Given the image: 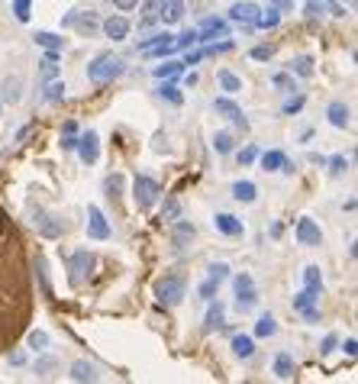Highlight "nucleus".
Returning <instances> with one entry per match:
<instances>
[{"label": "nucleus", "mask_w": 358, "mask_h": 384, "mask_svg": "<svg viewBox=\"0 0 358 384\" xmlns=\"http://www.w3.org/2000/svg\"><path fill=\"white\" fill-rule=\"evenodd\" d=\"M26 310V281H23V255L20 239L0 242V346L20 333V316Z\"/></svg>", "instance_id": "1"}, {"label": "nucleus", "mask_w": 358, "mask_h": 384, "mask_svg": "<svg viewBox=\"0 0 358 384\" xmlns=\"http://www.w3.org/2000/svg\"><path fill=\"white\" fill-rule=\"evenodd\" d=\"M123 71V62L116 58V55H100V58H94L91 65H87V81L91 85H107V81H113V78H120Z\"/></svg>", "instance_id": "2"}, {"label": "nucleus", "mask_w": 358, "mask_h": 384, "mask_svg": "<svg viewBox=\"0 0 358 384\" xmlns=\"http://www.w3.org/2000/svg\"><path fill=\"white\" fill-rule=\"evenodd\" d=\"M132 194H136V204L145 210V207H152L155 200H159L161 191H159V185H155L149 175H139L136 181H132Z\"/></svg>", "instance_id": "3"}, {"label": "nucleus", "mask_w": 358, "mask_h": 384, "mask_svg": "<svg viewBox=\"0 0 358 384\" xmlns=\"http://www.w3.org/2000/svg\"><path fill=\"white\" fill-rule=\"evenodd\" d=\"M259 13H261V7H259V4H252V0H242V4H233V7H229V16H233L236 23H242L245 30L255 26Z\"/></svg>", "instance_id": "4"}, {"label": "nucleus", "mask_w": 358, "mask_h": 384, "mask_svg": "<svg viewBox=\"0 0 358 384\" xmlns=\"http://www.w3.org/2000/svg\"><path fill=\"white\" fill-rule=\"evenodd\" d=\"M91 268H94V255L91 252H75L71 255V285H81L84 281V275H91Z\"/></svg>", "instance_id": "5"}, {"label": "nucleus", "mask_w": 358, "mask_h": 384, "mask_svg": "<svg viewBox=\"0 0 358 384\" xmlns=\"http://www.w3.org/2000/svg\"><path fill=\"white\" fill-rule=\"evenodd\" d=\"M87 233H91V239H110V223L100 213V207H87Z\"/></svg>", "instance_id": "6"}, {"label": "nucleus", "mask_w": 358, "mask_h": 384, "mask_svg": "<svg viewBox=\"0 0 358 384\" xmlns=\"http://www.w3.org/2000/svg\"><path fill=\"white\" fill-rule=\"evenodd\" d=\"M159 297H161V304H178V300L184 297V281L181 278H165L159 285Z\"/></svg>", "instance_id": "7"}, {"label": "nucleus", "mask_w": 358, "mask_h": 384, "mask_svg": "<svg viewBox=\"0 0 358 384\" xmlns=\"http://www.w3.org/2000/svg\"><path fill=\"white\" fill-rule=\"evenodd\" d=\"M229 26L223 20H204V26L197 30V42H214V39H226Z\"/></svg>", "instance_id": "8"}, {"label": "nucleus", "mask_w": 358, "mask_h": 384, "mask_svg": "<svg viewBox=\"0 0 358 384\" xmlns=\"http://www.w3.org/2000/svg\"><path fill=\"white\" fill-rule=\"evenodd\" d=\"M297 242H300V246H320V242H323L320 226L313 223V220H300V223H297Z\"/></svg>", "instance_id": "9"}, {"label": "nucleus", "mask_w": 358, "mask_h": 384, "mask_svg": "<svg viewBox=\"0 0 358 384\" xmlns=\"http://www.w3.org/2000/svg\"><path fill=\"white\" fill-rule=\"evenodd\" d=\"M75 149H78V155H81V161L84 165H94L97 161V132H87L84 139H78L75 142Z\"/></svg>", "instance_id": "10"}, {"label": "nucleus", "mask_w": 358, "mask_h": 384, "mask_svg": "<svg viewBox=\"0 0 358 384\" xmlns=\"http://www.w3.org/2000/svg\"><path fill=\"white\" fill-rule=\"evenodd\" d=\"M214 110H216V113H223L226 120H233L236 126H242V130L249 126V123H245V116L239 113V107H236V104H233L229 97H216V100H214Z\"/></svg>", "instance_id": "11"}, {"label": "nucleus", "mask_w": 358, "mask_h": 384, "mask_svg": "<svg viewBox=\"0 0 358 384\" xmlns=\"http://www.w3.org/2000/svg\"><path fill=\"white\" fill-rule=\"evenodd\" d=\"M0 104H10V107H13V104H20V97H23V81H20V78H7V81H4V87H0Z\"/></svg>", "instance_id": "12"}, {"label": "nucleus", "mask_w": 358, "mask_h": 384, "mask_svg": "<svg viewBox=\"0 0 358 384\" xmlns=\"http://www.w3.org/2000/svg\"><path fill=\"white\" fill-rule=\"evenodd\" d=\"M161 20H165L168 26H175L184 20V0H161Z\"/></svg>", "instance_id": "13"}, {"label": "nucleus", "mask_w": 358, "mask_h": 384, "mask_svg": "<svg viewBox=\"0 0 358 384\" xmlns=\"http://www.w3.org/2000/svg\"><path fill=\"white\" fill-rule=\"evenodd\" d=\"M32 223H36V230L42 233V236H46V239H58V236H61V223H55L52 216H49V213H42V210H39V213H36V220H32Z\"/></svg>", "instance_id": "14"}, {"label": "nucleus", "mask_w": 358, "mask_h": 384, "mask_svg": "<svg viewBox=\"0 0 358 384\" xmlns=\"http://www.w3.org/2000/svg\"><path fill=\"white\" fill-rule=\"evenodd\" d=\"M216 230L223 233V236H242V223H239L236 216H229V213H216Z\"/></svg>", "instance_id": "15"}, {"label": "nucleus", "mask_w": 358, "mask_h": 384, "mask_svg": "<svg viewBox=\"0 0 358 384\" xmlns=\"http://www.w3.org/2000/svg\"><path fill=\"white\" fill-rule=\"evenodd\" d=\"M326 113H329V123H333L335 130H345V126L352 123V120H349L352 113H349V107H345V104H329Z\"/></svg>", "instance_id": "16"}, {"label": "nucleus", "mask_w": 358, "mask_h": 384, "mask_svg": "<svg viewBox=\"0 0 358 384\" xmlns=\"http://www.w3.org/2000/svg\"><path fill=\"white\" fill-rule=\"evenodd\" d=\"M58 52H52V49H49L46 52V58H42V62H39V78H42V81H52V78H58Z\"/></svg>", "instance_id": "17"}, {"label": "nucleus", "mask_w": 358, "mask_h": 384, "mask_svg": "<svg viewBox=\"0 0 358 384\" xmlns=\"http://www.w3.org/2000/svg\"><path fill=\"white\" fill-rule=\"evenodd\" d=\"M104 32H107L110 39H126V32H130V23H126V16H110L107 23H104Z\"/></svg>", "instance_id": "18"}, {"label": "nucleus", "mask_w": 358, "mask_h": 384, "mask_svg": "<svg viewBox=\"0 0 358 384\" xmlns=\"http://www.w3.org/2000/svg\"><path fill=\"white\" fill-rule=\"evenodd\" d=\"M71 26H78V32H81V36H91V32H97V20H94V13H71Z\"/></svg>", "instance_id": "19"}, {"label": "nucleus", "mask_w": 358, "mask_h": 384, "mask_svg": "<svg viewBox=\"0 0 358 384\" xmlns=\"http://www.w3.org/2000/svg\"><path fill=\"white\" fill-rule=\"evenodd\" d=\"M233 197L242 200V204H252V200L259 197V187L252 185V181H236V185H233Z\"/></svg>", "instance_id": "20"}, {"label": "nucleus", "mask_w": 358, "mask_h": 384, "mask_svg": "<svg viewBox=\"0 0 358 384\" xmlns=\"http://www.w3.org/2000/svg\"><path fill=\"white\" fill-rule=\"evenodd\" d=\"M233 352L239 355V359H252V352H255V342H252V336H233Z\"/></svg>", "instance_id": "21"}, {"label": "nucleus", "mask_w": 358, "mask_h": 384, "mask_svg": "<svg viewBox=\"0 0 358 384\" xmlns=\"http://www.w3.org/2000/svg\"><path fill=\"white\" fill-rule=\"evenodd\" d=\"M281 23V10L278 7H268L259 13V20H255V26H261V30H275V26Z\"/></svg>", "instance_id": "22"}, {"label": "nucleus", "mask_w": 358, "mask_h": 384, "mask_svg": "<svg viewBox=\"0 0 358 384\" xmlns=\"http://www.w3.org/2000/svg\"><path fill=\"white\" fill-rule=\"evenodd\" d=\"M255 304H259V294H255V287H242V291H236V307L242 310H252L255 307Z\"/></svg>", "instance_id": "23"}, {"label": "nucleus", "mask_w": 358, "mask_h": 384, "mask_svg": "<svg viewBox=\"0 0 358 384\" xmlns=\"http://www.w3.org/2000/svg\"><path fill=\"white\" fill-rule=\"evenodd\" d=\"M71 378H75V381H97V371H94V365H87V361H75V365H71Z\"/></svg>", "instance_id": "24"}, {"label": "nucleus", "mask_w": 358, "mask_h": 384, "mask_svg": "<svg viewBox=\"0 0 358 384\" xmlns=\"http://www.w3.org/2000/svg\"><path fill=\"white\" fill-rule=\"evenodd\" d=\"M42 97H46L49 104H58V100H65V81H58V78L46 81V94H42Z\"/></svg>", "instance_id": "25"}, {"label": "nucleus", "mask_w": 358, "mask_h": 384, "mask_svg": "<svg viewBox=\"0 0 358 384\" xmlns=\"http://www.w3.org/2000/svg\"><path fill=\"white\" fill-rule=\"evenodd\" d=\"M275 375L284 378V381H288V378H294V359H290L288 352H281L275 359Z\"/></svg>", "instance_id": "26"}, {"label": "nucleus", "mask_w": 358, "mask_h": 384, "mask_svg": "<svg viewBox=\"0 0 358 384\" xmlns=\"http://www.w3.org/2000/svg\"><path fill=\"white\" fill-rule=\"evenodd\" d=\"M161 13V0H145L142 4V26H152Z\"/></svg>", "instance_id": "27"}, {"label": "nucleus", "mask_w": 358, "mask_h": 384, "mask_svg": "<svg viewBox=\"0 0 358 384\" xmlns=\"http://www.w3.org/2000/svg\"><path fill=\"white\" fill-rule=\"evenodd\" d=\"M161 42H175V36H171V32H155V36H149V39L139 42V52H149V49L161 46Z\"/></svg>", "instance_id": "28"}, {"label": "nucleus", "mask_w": 358, "mask_h": 384, "mask_svg": "<svg viewBox=\"0 0 358 384\" xmlns=\"http://www.w3.org/2000/svg\"><path fill=\"white\" fill-rule=\"evenodd\" d=\"M284 152H265L261 155V165H265V171H281L284 168Z\"/></svg>", "instance_id": "29"}, {"label": "nucleus", "mask_w": 358, "mask_h": 384, "mask_svg": "<svg viewBox=\"0 0 358 384\" xmlns=\"http://www.w3.org/2000/svg\"><path fill=\"white\" fill-rule=\"evenodd\" d=\"M36 46L52 49V52H61V39L55 32H36Z\"/></svg>", "instance_id": "30"}, {"label": "nucleus", "mask_w": 358, "mask_h": 384, "mask_svg": "<svg viewBox=\"0 0 358 384\" xmlns=\"http://www.w3.org/2000/svg\"><path fill=\"white\" fill-rule=\"evenodd\" d=\"M304 285H307V291H316L320 294V287H323V275H320V268H307L304 271Z\"/></svg>", "instance_id": "31"}, {"label": "nucleus", "mask_w": 358, "mask_h": 384, "mask_svg": "<svg viewBox=\"0 0 358 384\" xmlns=\"http://www.w3.org/2000/svg\"><path fill=\"white\" fill-rule=\"evenodd\" d=\"M181 71H184V62H165V65H159V68H155V78H161V81H168V78L181 75Z\"/></svg>", "instance_id": "32"}, {"label": "nucleus", "mask_w": 358, "mask_h": 384, "mask_svg": "<svg viewBox=\"0 0 358 384\" xmlns=\"http://www.w3.org/2000/svg\"><path fill=\"white\" fill-rule=\"evenodd\" d=\"M278 333V323H275V316H261L259 323H255V336H275Z\"/></svg>", "instance_id": "33"}, {"label": "nucleus", "mask_w": 358, "mask_h": 384, "mask_svg": "<svg viewBox=\"0 0 358 384\" xmlns=\"http://www.w3.org/2000/svg\"><path fill=\"white\" fill-rule=\"evenodd\" d=\"M290 71H297L300 78H310L313 75V58H310V55H300V58H294V62H290Z\"/></svg>", "instance_id": "34"}, {"label": "nucleus", "mask_w": 358, "mask_h": 384, "mask_svg": "<svg viewBox=\"0 0 358 384\" xmlns=\"http://www.w3.org/2000/svg\"><path fill=\"white\" fill-rule=\"evenodd\" d=\"M220 87L226 94H236V91H242V81H239L233 71H223V75H220Z\"/></svg>", "instance_id": "35"}, {"label": "nucleus", "mask_w": 358, "mask_h": 384, "mask_svg": "<svg viewBox=\"0 0 358 384\" xmlns=\"http://www.w3.org/2000/svg\"><path fill=\"white\" fill-rule=\"evenodd\" d=\"M313 304H316V291H307V287L294 297V310H300V314H304L307 307H313Z\"/></svg>", "instance_id": "36"}, {"label": "nucleus", "mask_w": 358, "mask_h": 384, "mask_svg": "<svg viewBox=\"0 0 358 384\" xmlns=\"http://www.w3.org/2000/svg\"><path fill=\"white\" fill-rule=\"evenodd\" d=\"M194 239V226L191 223H178L175 226V246H184V242H191Z\"/></svg>", "instance_id": "37"}, {"label": "nucleus", "mask_w": 358, "mask_h": 384, "mask_svg": "<svg viewBox=\"0 0 358 384\" xmlns=\"http://www.w3.org/2000/svg\"><path fill=\"white\" fill-rule=\"evenodd\" d=\"M223 326V304H210V314H206V330H216Z\"/></svg>", "instance_id": "38"}, {"label": "nucleus", "mask_w": 358, "mask_h": 384, "mask_svg": "<svg viewBox=\"0 0 358 384\" xmlns=\"http://www.w3.org/2000/svg\"><path fill=\"white\" fill-rule=\"evenodd\" d=\"M275 87H278V91H284V94H294V91H297L294 75H284V71H281V75H275Z\"/></svg>", "instance_id": "39"}, {"label": "nucleus", "mask_w": 358, "mask_h": 384, "mask_svg": "<svg viewBox=\"0 0 358 384\" xmlns=\"http://www.w3.org/2000/svg\"><path fill=\"white\" fill-rule=\"evenodd\" d=\"M214 149H216V152H223V155L233 152V136H229V132H216V136H214Z\"/></svg>", "instance_id": "40"}, {"label": "nucleus", "mask_w": 358, "mask_h": 384, "mask_svg": "<svg viewBox=\"0 0 358 384\" xmlns=\"http://www.w3.org/2000/svg\"><path fill=\"white\" fill-rule=\"evenodd\" d=\"M30 7H32V0H13V16L20 20V23L30 20Z\"/></svg>", "instance_id": "41"}, {"label": "nucleus", "mask_w": 358, "mask_h": 384, "mask_svg": "<svg viewBox=\"0 0 358 384\" xmlns=\"http://www.w3.org/2000/svg\"><path fill=\"white\" fill-rule=\"evenodd\" d=\"M216 287H220V281L206 278L204 285H200V297H204V300H214V297H216Z\"/></svg>", "instance_id": "42"}, {"label": "nucleus", "mask_w": 358, "mask_h": 384, "mask_svg": "<svg viewBox=\"0 0 358 384\" xmlns=\"http://www.w3.org/2000/svg\"><path fill=\"white\" fill-rule=\"evenodd\" d=\"M161 97H165V100H171V104H175V107H178V104H181V100H184V94L178 91L175 85H165V87H161Z\"/></svg>", "instance_id": "43"}, {"label": "nucleus", "mask_w": 358, "mask_h": 384, "mask_svg": "<svg viewBox=\"0 0 358 384\" xmlns=\"http://www.w3.org/2000/svg\"><path fill=\"white\" fill-rule=\"evenodd\" d=\"M30 346H32V349H46V346H49V336H46L42 330H32V333H30Z\"/></svg>", "instance_id": "44"}, {"label": "nucleus", "mask_w": 358, "mask_h": 384, "mask_svg": "<svg viewBox=\"0 0 358 384\" xmlns=\"http://www.w3.org/2000/svg\"><path fill=\"white\" fill-rule=\"evenodd\" d=\"M271 55H275V49L271 46H255L252 49V58H255V62H268Z\"/></svg>", "instance_id": "45"}, {"label": "nucleus", "mask_w": 358, "mask_h": 384, "mask_svg": "<svg viewBox=\"0 0 358 384\" xmlns=\"http://www.w3.org/2000/svg\"><path fill=\"white\" fill-rule=\"evenodd\" d=\"M194 42H197V30H191V32H184L181 39H175V49H191Z\"/></svg>", "instance_id": "46"}, {"label": "nucleus", "mask_w": 358, "mask_h": 384, "mask_svg": "<svg viewBox=\"0 0 358 384\" xmlns=\"http://www.w3.org/2000/svg\"><path fill=\"white\" fill-rule=\"evenodd\" d=\"M175 52V42H161V46H155V49H149L145 55H155V58H165V55H171Z\"/></svg>", "instance_id": "47"}, {"label": "nucleus", "mask_w": 358, "mask_h": 384, "mask_svg": "<svg viewBox=\"0 0 358 384\" xmlns=\"http://www.w3.org/2000/svg\"><path fill=\"white\" fill-rule=\"evenodd\" d=\"M226 275H229V265H223V261L210 265V278H214V281H226Z\"/></svg>", "instance_id": "48"}, {"label": "nucleus", "mask_w": 358, "mask_h": 384, "mask_svg": "<svg viewBox=\"0 0 358 384\" xmlns=\"http://www.w3.org/2000/svg\"><path fill=\"white\" fill-rule=\"evenodd\" d=\"M329 168H333V175L339 178V175H345V168H349V165H345L342 155H333V159H329Z\"/></svg>", "instance_id": "49"}, {"label": "nucleus", "mask_w": 358, "mask_h": 384, "mask_svg": "<svg viewBox=\"0 0 358 384\" xmlns=\"http://www.w3.org/2000/svg\"><path fill=\"white\" fill-rule=\"evenodd\" d=\"M300 110H304V97H290L288 104H284V113H300Z\"/></svg>", "instance_id": "50"}, {"label": "nucleus", "mask_w": 358, "mask_h": 384, "mask_svg": "<svg viewBox=\"0 0 358 384\" xmlns=\"http://www.w3.org/2000/svg\"><path fill=\"white\" fill-rule=\"evenodd\" d=\"M107 191H110V197H116V194L123 191V178H120V175L107 178Z\"/></svg>", "instance_id": "51"}, {"label": "nucleus", "mask_w": 358, "mask_h": 384, "mask_svg": "<svg viewBox=\"0 0 358 384\" xmlns=\"http://www.w3.org/2000/svg\"><path fill=\"white\" fill-rule=\"evenodd\" d=\"M259 159V152H255V149H242V152H239V165H252V161Z\"/></svg>", "instance_id": "52"}, {"label": "nucleus", "mask_w": 358, "mask_h": 384, "mask_svg": "<svg viewBox=\"0 0 358 384\" xmlns=\"http://www.w3.org/2000/svg\"><path fill=\"white\" fill-rule=\"evenodd\" d=\"M233 287H236V291H242V287H255V285H252V275H245V271H242V275H236Z\"/></svg>", "instance_id": "53"}, {"label": "nucleus", "mask_w": 358, "mask_h": 384, "mask_svg": "<svg viewBox=\"0 0 358 384\" xmlns=\"http://www.w3.org/2000/svg\"><path fill=\"white\" fill-rule=\"evenodd\" d=\"M178 213H181V210H178V200H168V204H165V216H168V220H178Z\"/></svg>", "instance_id": "54"}, {"label": "nucleus", "mask_w": 358, "mask_h": 384, "mask_svg": "<svg viewBox=\"0 0 358 384\" xmlns=\"http://www.w3.org/2000/svg\"><path fill=\"white\" fill-rule=\"evenodd\" d=\"M55 368V361L52 359H42V361H36V371H39V375H49V371H52Z\"/></svg>", "instance_id": "55"}, {"label": "nucleus", "mask_w": 358, "mask_h": 384, "mask_svg": "<svg viewBox=\"0 0 358 384\" xmlns=\"http://www.w3.org/2000/svg\"><path fill=\"white\" fill-rule=\"evenodd\" d=\"M120 10H132V7H139V0H113Z\"/></svg>", "instance_id": "56"}, {"label": "nucleus", "mask_w": 358, "mask_h": 384, "mask_svg": "<svg viewBox=\"0 0 358 384\" xmlns=\"http://www.w3.org/2000/svg\"><path fill=\"white\" fill-rule=\"evenodd\" d=\"M358 352V342L355 339H345V355H355Z\"/></svg>", "instance_id": "57"}, {"label": "nucleus", "mask_w": 358, "mask_h": 384, "mask_svg": "<svg viewBox=\"0 0 358 384\" xmlns=\"http://www.w3.org/2000/svg\"><path fill=\"white\" fill-rule=\"evenodd\" d=\"M333 349H335V336H326L323 339V352H333Z\"/></svg>", "instance_id": "58"}, {"label": "nucleus", "mask_w": 358, "mask_h": 384, "mask_svg": "<svg viewBox=\"0 0 358 384\" xmlns=\"http://www.w3.org/2000/svg\"><path fill=\"white\" fill-rule=\"evenodd\" d=\"M23 361H26L23 352H13V355H10V365H23Z\"/></svg>", "instance_id": "59"}, {"label": "nucleus", "mask_w": 358, "mask_h": 384, "mask_svg": "<svg viewBox=\"0 0 358 384\" xmlns=\"http://www.w3.org/2000/svg\"><path fill=\"white\" fill-rule=\"evenodd\" d=\"M200 55H204V52H194V55H187V58H184V65H197V62H200Z\"/></svg>", "instance_id": "60"}, {"label": "nucleus", "mask_w": 358, "mask_h": 384, "mask_svg": "<svg viewBox=\"0 0 358 384\" xmlns=\"http://www.w3.org/2000/svg\"><path fill=\"white\" fill-rule=\"evenodd\" d=\"M271 4H275L278 10H284V7H290V0H271Z\"/></svg>", "instance_id": "61"}, {"label": "nucleus", "mask_w": 358, "mask_h": 384, "mask_svg": "<svg viewBox=\"0 0 358 384\" xmlns=\"http://www.w3.org/2000/svg\"><path fill=\"white\" fill-rule=\"evenodd\" d=\"M320 4H326V7H329V4H333V0H320Z\"/></svg>", "instance_id": "62"}]
</instances>
